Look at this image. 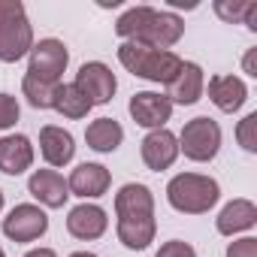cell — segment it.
Listing matches in <instances>:
<instances>
[{
    "mask_svg": "<svg viewBox=\"0 0 257 257\" xmlns=\"http://www.w3.org/2000/svg\"><path fill=\"white\" fill-rule=\"evenodd\" d=\"M46 230H49V215L34 203H22L4 218V236L13 242H37L40 236H46Z\"/></svg>",
    "mask_w": 257,
    "mask_h": 257,
    "instance_id": "obj_8",
    "label": "cell"
},
{
    "mask_svg": "<svg viewBox=\"0 0 257 257\" xmlns=\"http://www.w3.org/2000/svg\"><path fill=\"white\" fill-rule=\"evenodd\" d=\"M115 230L118 242L131 251H146L155 242L158 221H155V197L146 185L140 182H127L115 194Z\"/></svg>",
    "mask_w": 257,
    "mask_h": 257,
    "instance_id": "obj_1",
    "label": "cell"
},
{
    "mask_svg": "<svg viewBox=\"0 0 257 257\" xmlns=\"http://www.w3.org/2000/svg\"><path fill=\"white\" fill-rule=\"evenodd\" d=\"M209 100L221 112H239L248 100V85L239 76H212L209 79Z\"/></svg>",
    "mask_w": 257,
    "mask_h": 257,
    "instance_id": "obj_18",
    "label": "cell"
},
{
    "mask_svg": "<svg viewBox=\"0 0 257 257\" xmlns=\"http://www.w3.org/2000/svg\"><path fill=\"white\" fill-rule=\"evenodd\" d=\"M61 85V82H58ZM58 85H46V82H40V79H34V76H25V82H22V91H25V97H28V103L34 106V109H52V97H55V88Z\"/></svg>",
    "mask_w": 257,
    "mask_h": 257,
    "instance_id": "obj_23",
    "label": "cell"
},
{
    "mask_svg": "<svg viewBox=\"0 0 257 257\" xmlns=\"http://www.w3.org/2000/svg\"><path fill=\"white\" fill-rule=\"evenodd\" d=\"M170 7H173V10H197L194 0H191V4H185V0H170Z\"/></svg>",
    "mask_w": 257,
    "mask_h": 257,
    "instance_id": "obj_30",
    "label": "cell"
},
{
    "mask_svg": "<svg viewBox=\"0 0 257 257\" xmlns=\"http://www.w3.org/2000/svg\"><path fill=\"white\" fill-rule=\"evenodd\" d=\"M140 152H143V161H146V167L152 173H164L179 158V140H176V134L167 131V127H161V131H149V137L143 140Z\"/></svg>",
    "mask_w": 257,
    "mask_h": 257,
    "instance_id": "obj_11",
    "label": "cell"
},
{
    "mask_svg": "<svg viewBox=\"0 0 257 257\" xmlns=\"http://www.w3.org/2000/svg\"><path fill=\"white\" fill-rule=\"evenodd\" d=\"M73 85L91 100V106H103V103H109V100L115 97V91H118V79H115V73H112L106 64H100V61H88V64H82L79 73H76V82H73Z\"/></svg>",
    "mask_w": 257,
    "mask_h": 257,
    "instance_id": "obj_9",
    "label": "cell"
},
{
    "mask_svg": "<svg viewBox=\"0 0 257 257\" xmlns=\"http://www.w3.org/2000/svg\"><path fill=\"white\" fill-rule=\"evenodd\" d=\"M34 164V146L28 137L13 134V137H0V173L7 176H22Z\"/></svg>",
    "mask_w": 257,
    "mask_h": 257,
    "instance_id": "obj_17",
    "label": "cell"
},
{
    "mask_svg": "<svg viewBox=\"0 0 257 257\" xmlns=\"http://www.w3.org/2000/svg\"><path fill=\"white\" fill-rule=\"evenodd\" d=\"M34 49V28L22 0H0V61L16 64Z\"/></svg>",
    "mask_w": 257,
    "mask_h": 257,
    "instance_id": "obj_5",
    "label": "cell"
},
{
    "mask_svg": "<svg viewBox=\"0 0 257 257\" xmlns=\"http://www.w3.org/2000/svg\"><path fill=\"white\" fill-rule=\"evenodd\" d=\"M242 67H245V73H248V76H257V49H248V52H245Z\"/></svg>",
    "mask_w": 257,
    "mask_h": 257,
    "instance_id": "obj_28",
    "label": "cell"
},
{
    "mask_svg": "<svg viewBox=\"0 0 257 257\" xmlns=\"http://www.w3.org/2000/svg\"><path fill=\"white\" fill-rule=\"evenodd\" d=\"M121 140H124V127H121L115 118H97V121L88 124V131H85L88 149H94V152H100V155L115 152V149L121 146Z\"/></svg>",
    "mask_w": 257,
    "mask_h": 257,
    "instance_id": "obj_20",
    "label": "cell"
},
{
    "mask_svg": "<svg viewBox=\"0 0 257 257\" xmlns=\"http://www.w3.org/2000/svg\"><path fill=\"white\" fill-rule=\"evenodd\" d=\"M106 227H109V218L94 203H82V206L70 209V215H67V233L76 236V239H82V242L100 239L106 233Z\"/></svg>",
    "mask_w": 257,
    "mask_h": 257,
    "instance_id": "obj_15",
    "label": "cell"
},
{
    "mask_svg": "<svg viewBox=\"0 0 257 257\" xmlns=\"http://www.w3.org/2000/svg\"><path fill=\"white\" fill-rule=\"evenodd\" d=\"M236 140H239V146L245 149V152H257V112H248L242 121H239V127H236Z\"/></svg>",
    "mask_w": 257,
    "mask_h": 257,
    "instance_id": "obj_24",
    "label": "cell"
},
{
    "mask_svg": "<svg viewBox=\"0 0 257 257\" xmlns=\"http://www.w3.org/2000/svg\"><path fill=\"white\" fill-rule=\"evenodd\" d=\"M176 140H179V152H185L188 161L206 164L221 149V127H218V121L200 115V118H194L182 127V134Z\"/></svg>",
    "mask_w": 257,
    "mask_h": 257,
    "instance_id": "obj_6",
    "label": "cell"
},
{
    "mask_svg": "<svg viewBox=\"0 0 257 257\" xmlns=\"http://www.w3.org/2000/svg\"><path fill=\"white\" fill-rule=\"evenodd\" d=\"M215 13L230 25H248L257 31V4L254 0H215Z\"/></svg>",
    "mask_w": 257,
    "mask_h": 257,
    "instance_id": "obj_22",
    "label": "cell"
},
{
    "mask_svg": "<svg viewBox=\"0 0 257 257\" xmlns=\"http://www.w3.org/2000/svg\"><path fill=\"white\" fill-rule=\"evenodd\" d=\"M131 118L140 127H149V131H161V127L170 121L173 115V103L167 100V94H155V91H140L131 97Z\"/></svg>",
    "mask_w": 257,
    "mask_h": 257,
    "instance_id": "obj_10",
    "label": "cell"
},
{
    "mask_svg": "<svg viewBox=\"0 0 257 257\" xmlns=\"http://www.w3.org/2000/svg\"><path fill=\"white\" fill-rule=\"evenodd\" d=\"M28 191H31L34 200H40V203L49 206V209H61V206L70 200L67 179H64L58 170H37V173L28 179Z\"/></svg>",
    "mask_w": 257,
    "mask_h": 257,
    "instance_id": "obj_14",
    "label": "cell"
},
{
    "mask_svg": "<svg viewBox=\"0 0 257 257\" xmlns=\"http://www.w3.org/2000/svg\"><path fill=\"white\" fill-rule=\"evenodd\" d=\"M118 61L127 73L149 79V82H158V85H170L176 79V73L182 70V64H185L176 52L149 49V46H137V43H121L118 46Z\"/></svg>",
    "mask_w": 257,
    "mask_h": 257,
    "instance_id": "obj_3",
    "label": "cell"
},
{
    "mask_svg": "<svg viewBox=\"0 0 257 257\" xmlns=\"http://www.w3.org/2000/svg\"><path fill=\"white\" fill-rule=\"evenodd\" d=\"M22 115V106L13 94H0V131H10V127H16Z\"/></svg>",
    "mask_w": 257,
    "mask_h": 257,
    "instance_id": "obj_25",
    "label": "cell"
},
{
    "mask_svg": "<svg viewBox=\"0 0 257 257\" xmlns=\"http://www.w3.org/2000/svg\"><path fill=\"white\" fill-rule=\"evenodd\" d=\"M70 257H97V254H91V251H76V254H70Z\"/></svg>",
    "mask_w": 257,
    "mask_h": 257,
    "instance_id": "obj_31",
    "label": "cell"
},
{
    "mask_svg": "<svg viewBox=\"0 0 257 257\" xmlns=\"http://www.w3.org/2000/svg\"><path fill=\"white\" fill-rule=\"evenodd\" d=\"M221 197V188L212 176L203 173H179L167 185V200L176 212L185 215H203L209 212Z\"/></svg>",
    "mask_w": 257,
    "mask_h": 257,
    "instance_id": "obj_4",
    "label": "cell"
},
{
    "mask_svg": "<svg viewBox=\"0 0 257 257\" xmlns=\"http://www.w3.org/2000/svg\"><path fill=\"white\" fill-rule=\"evenodd\" d=\"M203 88H206V79H203V70L200 64L194 61H185L182 70L176 73V79L167 85V100L176 106H194L200 97H203Z\"/></svg>",
    "mask_w": 257,
    "mask_h": 257,
    "instance_id": "obj_12",
    "label": "cell"
},
{
    "mask_svg": "<svg viewBox=\"0 0 257 257\" xmlns=\"http://www.w3.org/2000/svg\"><path fill=\"white\" fill-rule=\"evenodd\" d=\"M28 55H31L28 58V76H34V79H40L46 85H58L64 70H67V64H70L67 46L61 40H55V37L34 43V49Z\"/></svg>",
    "mask_w": 257,
    "mask_h": 257,
    "instance_id": "obj_7",
    "label": "cell"
},
{
    "mask_svg": "<svg viewBox=\"0 0 257 257\" xmlns=\"http://www.w3.org/2000/svg\"><path fill=\"white\" fill-rule=\"evenodd\" d=\"M155 257H197V251H194V245H188L182 239H170V242H164L158 248Z\"/></svg>",
    "mask_w": 257,
    "mask_h": 257,
    "instance_id": "obj_26",
    "label": "cell"
},
{
    "mask_svg": "<svg viewBox=\"0 0 257 257\" xmlns=\"http://www.w3.org/2000/svg\"><path fill=\"white\" fill-rule=\"evenodd\" d=\"M40 152H43V158H46L49 167H67V164L76 158L73 134L64 131V127L46 124L43 131H40Z\"/></svg>",
    "mask_w": 257,
    "mask_h": 257,
    "instance_id": "obj_16",
    "label": "cell"
},
{
    "mask_svg": "<svg viewBox=\"0 0 257 257\" xmlns=\"http://www.w3.org/2000/svg\"><path fill=\"white\" fill-rule=\"evenodd\" d=\"M254 224H257V206L251 200H233V203H227L221 209L218 221H215V227H218L221 236H236L242 230H251Z\"/></svg>",
    "mask_w": 257,
    "mask_h": 257,
    "instance_id": "obj_19",
    "label": "cell"
},
{
    "mask_svg": "<svg viewBox=\"0 0 257 257\" xmlns=\"http://www.w3.org/2000/svg\"><path fill=\"white\" fill-rule=\"evenodd\" d=\"M0 209H4V191H0Z\"/></svg>",
    "mask_w": 257,
    "mask_h": 257,
    "instance_id": "obj_32",
    "label": "cell"
},
{
    "mask_svg": "<svg viewBox=\"0 0 257 257\" xmlns=\"http://www.w3.org/2000/svg\"><path fill=\"white\" fill-rule=\"evenodd\" d=\"M52 109L55 112H61L64 118H85L94 106H91V100L70 82V85H58L55 88V97H52Z\"/></svg>",
    "mask_w": 257,
    "mask_h": 257,
    "instance_id": "obj_21",
    "label": "cell"
},
{
    "mask_svg": "<svg viewBox=\"0 0 257 257\" xmlns=\"http://www.w3.org/2000/svg\"><path fill=\"white\" fill-rule=\"evenodd\" d=\"M25 257H58L52 248H34V251H28Z\"/></svg>",
    "mask_w": 257,
    "mask_h": 257,
    "instance_id": "obj_29",
    "label": "cell"
},
{
    "mask_svg": "<svg viewBox=\"0 0 257 257\" xmlns=\"http://www.w3.org/2000/svg\"><path fill=\"white\" fill-rule=\"evenodd\" d=\"M112 185V176L103 164H79L73 170V176L67 179V188H70V197H82V200H94V197H103Z\"/></svg>",
    "mask_w": 257,
    "mask_h": 257,
    "instance_id": "obj_13",
    "label": "cell"
},
{
    "mask_svg": "<svg viewBox=\"0 0 257 257\" xmlns=\"http://www.w3.org/2000/svg\"><path fill=\"white\" fill-rule=\"evenodd\" d=\"M0 257H7V254H4V248H0Z\"/></svg>",
    "mask_w": 257,
    "mask_h": 257,
    "instance_id": "obj_33",
    "label": "cell"
},
{
    "mask_svg": "<svg viewBox=\"0 0 257 257\" xmlns=\"http://www.w3.org/2000/svg\"><path fill=\"white\" fill-rule=\"evenodd\" d=\"M115 34L124 43L170 52V46H176L185 34V22L173 13H161L155 7H131L115 22Z\"/></svg>",
    "mask_w": 257,
    "mask_h": 257,
    "instance_id": "obj_2",
    "label": "cell"
},
{
    "mask_svg": "<svg viewBox=\"0 0 257 257\" xmlns=\"http://www.w3.org/2000/svg\"><path fill=\"white\" fill-rule=\"evenodd\" d=\"M227 257H257V239L254 236H245V239H236L227 245Z\"/></svg>",
    "mask_w": 257,
    "mask_h": 257,
    "instance_id": "obj_27",
    "label": "cell"
}]
</instances>
